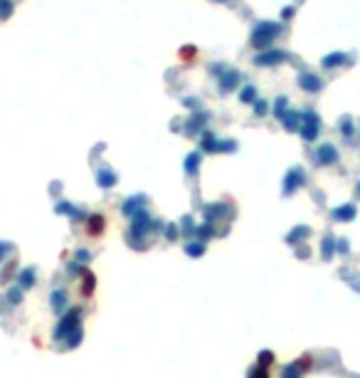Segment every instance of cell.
I'll list each match as a JSON object with an SVG mask.
<instances>
[{
    "instance_id": "6da1fadb",
    "label": "cell",
    "mask_w": 360,
    "mask_h": 378,
    "mask_svg": "<svg viewBox=\"0 0 360 378\" xmlns=\"http://www.w3.org/2000/svg\"><path fill=\"white\" fill-rule=\"evenodd\" d=\"M106 230V218L104 215H94L92 220H89V235H99V233H104Z\"/></svg>"
}]
</instances>
